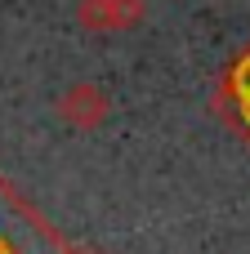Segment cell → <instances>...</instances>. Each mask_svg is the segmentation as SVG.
<instances>
[{
	"mask_svg": "<svg viewBox=\"0 0 250 254\" xmlns=\"http://www.w3.org/2000/svg\"><path fill=\"white\" fill-rule=\"evenodd\" d=\"M107 116H112V98L94 80H76L58 94V121L72 129H98Z\"/></svg>",
	"mask_w": 250,
	"mask_h": 254,
	"instance_id": "obj_1",
	"label": "cell"
},
{
	"mask_svg": "<svg viewBox=\"0 0 250 254\" xmlns=\"http://www.w3.org/2000/svg\"><path fill=\"white\" fill-rule=\"evenodd\" d=\"M148 18L143 0H81L76 4V22L94 36H116V31H134Z\"/></svg>",
	"mask_w": 250,
	"mask_h": 254,
	"instance_id": "obj_2",
	"label": "cell"
}]
</instances>
